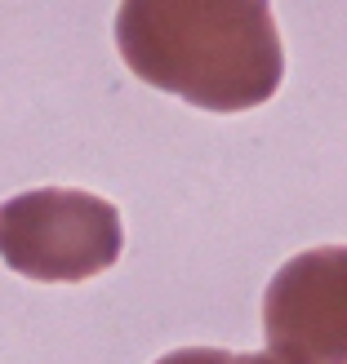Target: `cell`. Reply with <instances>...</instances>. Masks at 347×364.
<instances>
[{"instance_id":"cell-1","label":"cell","mask_w":347,"mask_h":364,"mask_svg":"<svg viewBox=\"0 0 347 364\" xmlns=\"http://www.w3.org/2000/svg\"><path fill=\"white\" fill-rule=\"evenodd\" d=\"M116 49L152 89L205 112H249L281 89L271 0H120Z\"/></svg>"},{"instance_id":"cell-4","label":"cell","mask_w":347,"mask_h":364,"mask_svg":"<svg viewBox=\"0 0 347 364\" xmlns=\"http://www.w3.org/2000/svg\"><path fill=\"white\" fill-rule=\"evenodd\" d=\"M156 364H218V351H209V347H187V351L160 355Z\"/></svg>"},{"instance_id":"cell-2","label":"cell","mask_w":347,"mask_h":364,"mask_svg":"<svg viewBox=\"0 0 347 364\" xmlns=\"http://www.w3.org/2000/svg\"><path fill=\"white\" fill-rule=\"evenodd\" d=\"M125 245L120 213L103 196L41 187L0 205V258L18 276L76 284L116 267Z\"/></svg>"},{"instance_id":"cell-3","label":"cell","mask_w":347,"mask_h":364,"mask_svg":"<svg viewBox=\"0 0 347 364\" xmlns=\"http://www.w3.org/2000/svg\"><path fill=\"white\" fill-rule=\"evenodd\" d=\"M267 351L289 364H347V249L289 258L263 298Z\"/></svg>"},{"instance_id":"cell-5","label":"cell","mask_w":347,"mask_h":364,"mask_svg":"<svg viewBox=\"0 0 347 364\" xmlns=\"http://www.w3.org/2000/svg\"><path fill=\"white\" fill-rule=\"evenodd\" d=\"M218 364H289V360L271 355V351H263V355H232V351H218Z\"/></svg>"}]
</instances>
